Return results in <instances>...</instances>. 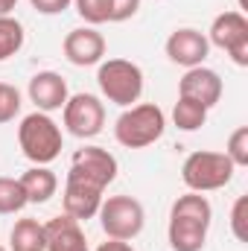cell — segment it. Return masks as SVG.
<instances>
[{
    "label": "cell",
    "instance_id": "cell-1",
    "mask_svg": "<svg viewBox=\"0 0 248 251\" xmlns=\"http://www.w3.org/2000/svg\"><path fill=\"white\" fill-rule=\"evenodd\" d=\"M213 222V207L207 196L201 193H184L170 207V228L167 240L173 251H201L207 243V231Z\"/></svg>",
    "mask_w": 248,
    "mask_h": 251
},
{
    "label": "cell",
    "instance_id": "cell-2",
    "mask_svg": "<svg viewBox=\"0 0 248 251\" xmlns=\"http://www.w3.org/2000/svg\"><path fill=\"white\" fill-rule=\"evenodd\" d=\"M18 143H21V152L35 167L53 164L62 155V146H64L59 123L50 114H44V111H32V114H26L21 120V126H18Z\"/></svg>",
    "mask_w": 248,
    "mask_h": 251
},
{
    "label": "cell",
    "instance_id": "cell-3",
    "mask_svg": "<svg viewBox=\"0 0 248 251\" xmlns=\"http://www.w3.org/2000/svg\"><path fill=\"white\" fill-rule=\"evenodd\" d=\"M167 128V114L155 102H140L128 105L114 123V137L125 149H143L152 146Z\"/></svg>",
    "mask_w": 248,
    "mask_h": 251
},
{
    "label": "cell",
    "instance_id": "cell-4",
    "mask_svg": "<svg viewBox=\"0 0 248 251\" xmlns=\"http://www.w3.org/2000/svg\"><path fill=\"white\" fill-rule=\"evenodd\" d=\"M234 164L225 152H193L187 155V161L181 164V181L193 193H210V190H222L231 184L234 178Z\"/></svg>",
    "mask_w": 248,
    "mask_h": 251
},
{
    "label": "cell",
    "instance_id": "cell-5",
    "mask_svg": "<svg viewBox=\"0 0 248 251\" xmlns=\"http://www.w3.org/2000/svg\"><path fill=\"white\" fill-rule=\"evenodd\" d=\"M97 85L108 102L128 108L143 94V70L140 64L128 62V59H108V62H99Z\"/></svg>",
    "mask_w": 248,
    "mask_h": 251
},
{
    "label": "cell",
    "instance_id": "cell-6",
    "mask_svg": "<svg viewBox=\"0 0 248 251\" xmlns=\"http://www.w3.org/2000/svg\"><path fill=\"white\" fill-rule=\"evenodd\" d=\"M99 225L108 240H134L146 225V210L134 196H108L99 210Z\"/></svg>",
    "mask_w": 248,
    "mask_h": 251
},
{
    "label": "cell",
    "instance_id": "cell-7",
    "mask_svg": "<svg viewBox=\"0 0 248 251\" xmlns=\"http://www.w3.org/2000/svg\"><path fill=\"white\" fill-rule=\"evenodd\" d=\"M207 41L231 56L237 67H248V18L237 12H222L213 18Z\"/></svg>",
    "mask_w": 248,
    "mask_h": 251
},
{
    "label": "cell",
    "instance_id": "cell-8",
    "mask_svg": "<svg viewBox=\"0 0 248 251\" xmlns=\"http://www.w3.org/2000/svg\"><path fill=\"white\" fill-rule=\"evenodd\" d=\"M64 128L73 137H97L105 126V105L94 94H73L64 102Z\"/></svg>",
    "mask_w": 248,
    "mask_h": 251
},
{
    "label": "cell",
    "instance_id": "cell-9",
    "mask_svg": "<svg viewBox=\"0 0 248 251\" xmlns=\"http://www.w3.org/2000/svg\"><path fill=\"white\" fill-rule=\"evenodd\" d=\"M117 158L102 149V146H82L73 152L70 158V173L67 176H76V178H85L97 187H108L114 178H117Z\"/></svg>",
    "mask_w": 248,
    "mask_h": 251
},
{
    "label": "cell",
    "instance_id": "cell-10",
    "mask_svg": "<svg viewBox=\"0 0 248 251\" xmlns=\"http://www.w3.org/2000/svg\"><path fill=\"white\" fill-rule=\"evenodd\" d=\"M164 50H167V56H170L173 64H181V67L190 70V67L204 64L207 53H210V41H207L204 32H198V29H193V26H181V29H175V32L167 38Z\"/></svg>",
    "mask_w": 248,
    "mask_h": 251
},
{
    "label": "cell",
    "instance_id": "cell-11",
    "mask_svg": "<svg viewBox=\"0 0 248 251\" xmlns=\"http://www.w3.org/2000/svg\"><path fill=\"white\" fill-rule=\"evenodd\" d=\"M222 91H225L222 88V76L216 70L204 67V64L190 67L184 76H181V82H178V97H187V100L204 105L207 111L222 100Z\"/></svg>",
    "mask_w": 248,
    "mask_h": 251
},
{
    "label": "cell",
    "instance_id": "cell-12",
    "mask_svg": "<svg viewBox=\"0 0 248 251\" xmlns=\"http://www.w3.org/2000/svg\"><path fill=\"white\" fill-rule=\"evenodd\" d=\"M64 59L76 67H91V64H99L105 56V38L102 32H97L94 26H79V29H70L62 41Z\"/></svg>",
    "mask_w": 248,
    "mask_h": 251
},
{
    "label": "cell",
    "instance_id": "cell-13",
    "mask_svg": "<svg viewBox=\"0 0 248 251\" xmlns=\"http://www.w3.org/2000/svg\"><path fill=\"white\" fill-rule=\"evenodd\" d=\"M102 193H105L102 187H97V184H91V181H85V178L67 176V181H64V196H62L64 213L73 216L76 222L94 219L97 210H99V204H102Z\"/></svg>",
    "mask_w": 248,
    "mask_h": 251
},
{
    "label": "cell",
    "instance_id": "cell-14",
    "mask_svg": "<svg viewBox=\"0 0 248 251\" xmlns=\"http://www.w3.org/2000/svg\"><path fill=\"white\" fill-rule=\"evenodd\" d=\"M67 97H70L67 82L56 70H41L29 79V100L35 102V111H44V114L59 111V108H64Z\"/></svg>",
    "mask_w": 248,
    "mask_h": 251
},
{
    "label": "cell",
    "instance_id": "cell-15",
    "mask_svg": "<svg viewBox=\"0 0 248 251\" xmlns=\"http://www.w3.org/2000/svg\"><path fill=\"white\" fill-rule=\"evenodd\" d=\"M44 237H47V251H88L82 225L67 213L44 222Z\"/></svg>",
    "mask_w": 248,
    "mask_h": 251
},
{
    "label": "cell",
    "instance_id": "cell-16",
    "mask_svg": "<svg viewBox=\"0 0 248 251\" xmlns=\"http://www.w3.org/2000/svg\"><path fill=\"white\" fill-rule=\"evenodd\" d=\"M18 181H21L24 193H26V201H29V204H44V201H50V199L56 196V190H59L56 173L47 170V167H29Z\"/></svg>",
    "mask_w": 248,
    "mask_h": 251
},
{
    "label": "cell",
    "instance_id": "cell-17",
    "mask_svg": "<svg viewBox=\"0 0 248 251\" xmlns=\"http://www.w3.org/2000/svg\"><path fill=\"white\" fill-rule=\"evenodd\" d=\"M9 251H47L44 225L38 219H18L9 231Z\"/></svg>",
    "mask_w": 248,
    "mask_h": 251
},
{
    "label": "cell",
    "instance_id": "cell-18",
    "mask_svg": "<svg viewBox=\"0 0 248 251\" xmlns=\"http://www.w3.org/2000/svg\"><path fill=\"white\" fill-rule=\"evenodd\" d=\"M24 41H26L24 24L18 18H12V15H0V62L18 56Z\"/></svg>",
    "mask_w": 248,
    "mask_h": 251
},
{
    "label": "cell",
    "instance_id": "cell-19",
    "mask_svg": "<svg viewBox=\"0 0 248 251\" xmlns=\"http://www.w3.org/2000/svg\"><path fill=\"white\" fill-rule=\"evenodd\" d=\"M173 123L178 126L181 131H198L201 126L207 123V108L187 100V97H178L175 108H173Z\"/></svg>",
    "mask_w": 248,
    "mask_h": 251
},
{
    "label": "cell",
    "instance_id": "cell-20",
    "mask_svg": "<svg viewBox=\"0 0 248 251\" xmlns=\"http://www.w3.org/2000/svg\"><path fill=\"white\" fill-rule=\"evenodd\" d=\"M26 193L21 187L18 178H6L0 176V216H12V213H21L26 207Z\"/></svg>",
    "mask_w": 248,
    "mask_h": 251
},
{
    "label": "cell",
    "instance_id": "cell-21",
    "mask_svg": "<svg viewBox=\"0 0 248 251\" xmlns=\"http://www.w3.org/2000/svg\"><path fill=\"white\" fill-rule=\"evenodd\" d=\"M225 155L231 158L234 167H248V126H240V128L231 131Z\"/></svg>",
    "mask_w": 248,
    "mask_h": 251
},
{
    "label": "cell",
    "instance_id": "cell-22",
    "mask_svg": "<svg viewBox=\"0 0 248 251\" xmlns=\"http://www.w3.org/2000/svg\"><path fill=\"white\" fill-rule=\"evenodd\" d=\"M73 3H76V12H79L91 26L105 24L108 15H111V0H73Z\"/></svg>",
    "mask_w": 248,
    "mask_h": 251
},
{
    "label": "cell",
    "instance_id": "cell-23",
    "mask_svg": "<svg viewBox=\"0 0 248 251\" xmlns=\"http://www.w3.org/2000/svg\"><path fill=\"white\" fill-rule=\"evenodd\" d=\"M18 111H21V91H18L15 85L0 82V123L15 120Z\"/></svg>",
    "mask_w": 248,
    "mask_h": 251
},
{
    "label": "cell",
    "instance_id": "cell-24",
    "mask_svg": "<svg viewBox=\"0 0 248 251\" xmlns=\"http://www.w3.org/2000/svg\"><path fill=\"white\" fill-rule=\"evenodd\" d=\"M248 196H240L237 201H234V207H231V234L240 240V243H246L248 240Z\"/></svg>",
    "mask_w": 248,
    "mask_h": 251
},
{
    "label": "cell",
    "instance_id": "cell-25",
    "mask_svg": "<svg viewBox=\"0 0 248 251\" xmlns=\"http://www.w3.org/2000/svg\"><path fill=\"white\" fill-rule=\"evenodd\" d=\"M137 9H140V0H111V15H108V21H111V24H123V21H128V18L137 15Z\"/></svg>",
    "mask_w": 248,
    "mask_h": 251
},
{
    "label": "cell",
    "instance_id": "cell-26",
    "mask_svg": "<svg viewBox=\"0 0 248 251\" xmlns=\"http://www.w3.org/2000/svg\"><path fill=\"white\" fill-rule=\"evenodd\" d=\"M32 3V9L35 12H41V15H59V12H64L73 0H29Z\"/></svg>",
    "mask_w": 248,
    "mask_h": 251
},
{
    "label": "cell",
    "instance_id": "cell-27",
    "mask_svg": "<svg viewBox=\"0 0 248 251\" xmlns=\"http://www.w3.org/2000/svg\"><path fill=\"white\" fill-rule=\"evenodd\" d=\"M97 251H134V249H131L125 240H105V243H102Z\"/></svg>",
    "mask_w": 248,
    "mask_h": 251
},
{
    "label": "cell",
    "instance_id": "cell-28",
    "mask_svg": "<svg viewBox=\"0 0 248 251\" xmlns=\"http://www.w3.org/2000/svg\"><path fill=\"white\" fill-rule=\"evenodd\" d=\"M18 6V0H0V15H9Z\"/></svg>",
    "mask_w": 248,
    "mask_h": 251
},
{
    "label": "cell",
    "instance_id": "cell-29",
    "mask_svg": "<svg viewBox=\"0 0 248 251\" xmlns=\"http://www.w3.org/2000/svg\"><path fill=\"white\" fill-rule=\"evenodd\" d=\"M0 251H6V249H3V246H0Z\"/></svg>",
    "mask_w": 248,
    "mask_h": 251
}]
</instances>
